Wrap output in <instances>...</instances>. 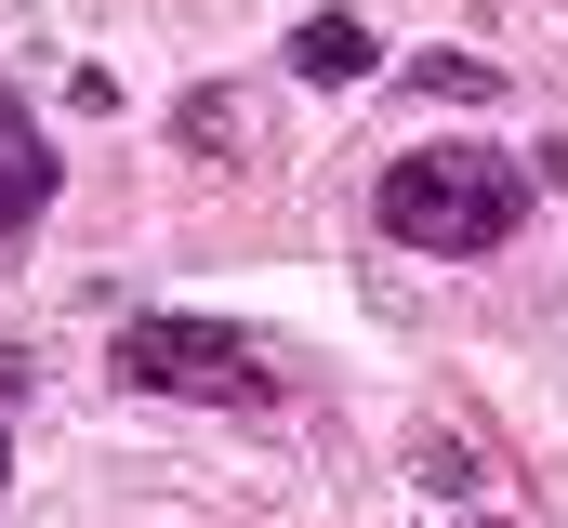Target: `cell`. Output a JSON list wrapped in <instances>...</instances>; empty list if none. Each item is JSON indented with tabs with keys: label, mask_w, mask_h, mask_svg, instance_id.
<instances>
[{
	"label": "cell",
	"mask_w": 568,
	"mask_h": 528,
	"mask_svg": "<svg viewBox=\"0 0 568 528\" xmlns=\"http://www.w3.org/2000/svg\"><path fill=\"white\" fill-rule=\"evenodd\" d=\"M529 159H476V145H410V159H384V185H371V225L397 238V252H436V264H476L503 252L516 225H529Z\"/></svg>",
	"instance_id": "1"
},
{
	"label": "cell",
	"mask_w": 568,
	"mask_h": 528,
	"mask_svg": "<svg viewBox=\"0 0 568 528\" xmlns=\"http://www.w3.org/2000/svg\"><path fill=\"white\" fill-rule=\"evenodd\" d=\"M27 384H40V370H27V357H13V344H0V423H13V409H27Z\"/></svg>",
	"instance_id": "9"
},
{
	"label": "cell",
	"mask_w": 568,
	"mask_h": 528,
	"mask_svg": "<svg viewBox=\"0 0 568 528\" xmlns=\"http://www.w3.org/2000/svg\"><path fill=\"white\" fill-rule=\"evenodd\" d=\"M0 476H13V449H0Z\"/></svg>",
	"instance_id": "11"
},
{
	"label": "cell",
	"mask_w": 568,
	"mask_h": 528,
	"mask_svg": "<svg viewBox=\"0 0 568 528\" xmlns=\"http://www.w3.org/2000/svg\"><path fill=\"white\" fill-rule=\"evenodd\" d=\"M27 132H40V120H27V93L0 80V145H27Z\"/></svg>",
	"instance_id": "10"
},
{
	"label": "cell",
	"mask_w": 568,
	"mask_h": 528,
	"mask_svg": "<svg viewBox=\"0 0 568 528\" xmlns=\"http://www.w3.org/2000/svg\"><path fill=\"white\" fill-rule=\"evenodd\" d=\"M120 384L133 396H185V409H278V357L252 344V331H225V317H172V304H145L120 317Z\"/></svg>",
	"instance_id": "2"
},
{
	"label": "cell",
	"mask_w": 568,
	"mask_h": 528,
	"mask_svg": "<svg viewBox=\"0 0 568 528\" xmlns=\"http://www.w3.org/2000/svg\"><path fill=\"white\" fill-rule=\"evenodd\" d=\"M476 476H489V463H476L463 436H424V489L436 502H476Z\"/></svg>",
	"instance_id": "7"
},
{
	"label": "cell",
	"mask_w": 568,
	"mask_h": 528,
	"mask_svg": "<svg viewBox=\"0 0 568 528\" xmlns=\"http://www.w3.org/2000/svg\"><path fill=\"white\" fill-rule=\"evenodd\" d=\"M172 145L225 159V145H239V93H185V106H172Z\"/></svg>",
	"instance_id": "6"
},
{
	"label": "cell",
	"mask_w": 568,
	"mask_h": 528,
	"mask_svg": "<svg viewBox=\"0 0 568 528\" xmlns=\"http://www.w3.org/2000/svg\"><path fill=\"white\" fill-rule=\"evenodd\" d=\"M529 185H556V199H568V132H542V145H529Z\"/></svg>",
	"instance_id": "8"
},
{
	"label": "cell",
	"mask_w": 568,
	"mask_h": 528,
	"mask_svg": "<svg viewBox=\"0 0 568 528\" xmlns=\"http://www.w3.org/2000/svg\"><path fill=\"white\" fill-rule=\"evenodd\" d=\"M53 185H67V159H53L40 132H27V145H0V252H13V238L53 212Z\"/></svg>",
	"instance_id": "4"
},
{
	"label": "cell",
	"mask_w": 568,
	"mask_h": 528,
	"mask_svg": "<svg viewBox=\"0 0 568 528\" xmlns=\"http://www.w3.org/2000/svg\"><path fill=\"white\" fill-rule=\"evenodd\" d=\"M410 80H424L436 106H489V93H503V67H489V53H424Z\"/></svg>",
	"instance_id": "5"
},
{
	"label": "cell",
	"mask_w": 568,
	"mask_h": 528,
	"mask_svg": "<svg viewBox=\"0 0 568 528\" xmlns=\"http://www.w3.org/2000/svg\"><path fill=\"white\" fill-rule=\"evenodd\" d=\"M371 67H384V40H371L357 13H304V27H291V80H317V93H357Z\"/></svg>",
	"instance_id": "3"
}]
</instances>
